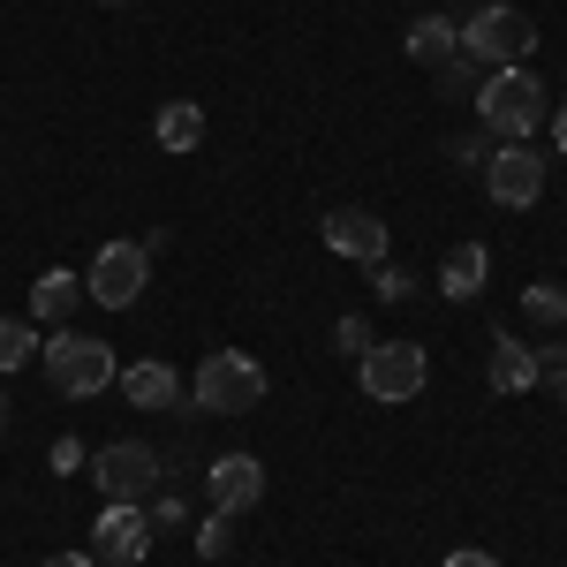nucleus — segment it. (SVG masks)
<instances>
[{"instance_id":"1","label":"nucleus","mask_w":567,"mask_h":567,"mask_svg":"<svg viewBox=\"0 0 567 567\" xmlns=\"http://www.w3.org/2000/svg\"><path fill=\"white\" fill-rule=\"evenodd\" d=\"M545 76L537 69H484V84H477V114H484V130L492 136H507V144H529V136L545 130Z\"/></svg>"},{"instance_id":"2","label":"nucleus","mask_w":567,"mask_h":567,"mask_svg":"<svg viewBox=\"0 0 567 567\" xmlns=\"http://www.w3.org/2000/svg\"><path fill=\"white\" fill-rule=\"evenodd\" d=\"M265 363L243 349H213L205 363H197V386H189V409H205V416H250L265 401Z\"/></svg>"},{"instance_id":"3","label":"nucleus","mask_w":567,"mask_h":567,"mask_svg":"<svg viewBox=\"0 0 567 567\" xmlns=\"http://www.w3.org/2000/svg\"><path fill=\"white\" fill-rule=\"evenodd\" d=\"M39 363H45V379H53V393H69V401H91V393L114 386V349L99 333L53 326V341H39Z\"/></svg>"},{"instance_id":"4","label":"nucleus","mask_w":567,"mask_h":567,"mask_svg":"<svg viewBox=\"0 0 567 567\" xmlns=\"http://www.w3.org/2000/svg\"><path fill=\"white\" fill-rule=\"evenodd\" d=\"M159 477H167V470H159V446H144V439H114V446L91 454V484H99V499H114V507L152 499Z\"/></svg>"},{"instance_id":"5","label":"nucleus","mask_w":567,"mask_h":567,"mask_svg":"<svg viewBox=\"0 0 567 567\" xmlns=\"http://www.w3.org/2000/svg\"><path fill=\"white\" fill-rule=\"evenodd\" d=\"M529 45H537V31H529L523 8H470L462 16V53L477 69H515Z\"/></svg>"},{"instance_id":"6","label":"nucleus","mask_w":567,"mask_h":567,"mask_svg":"<svg viewBox=\"0 0 567 567\" xmlns=\"http://www.w3.org/2000/svg\"><path fill=\"white\" fill-rule=\"evenodd\" d=\"M355 379H363V393L371 401H416L424 393V379H432V355L416 349V341H371L363 349V363H355Z\"/></svg>"},{"instance_id":"7","label":"nucleus","mask_w":567,"mask_h":567,"mask_svg":"<svg viewBox=\"0 0 567 567\" xmlns=\"http://www.w3.org/2000/svg\"><path fill=\"white\" fill-rule=\"evenodd\" d=\"M144 280H152V250H144V243H106L84 272V296L106 303V310H130L136 296H144Z\"/></svg>"},{"instance_id":"8","label":"nucleus","mask_w":567,"mask_h":567,"mask_svg":"<svg viewBox=\"0 0 567 567\" xmlns=\"http://www.w3.org/2000/svg\"><path fill=\"white\" fill-rule=\"evenodd\" d=\"M484 189H492V205L523 213V205L545 197V159H537L529 144H499V152L484 159Z\"/></svg>"},{"instance_id":"9","label":"nucleus","mask_w":567,"mask_h":567,"mask_svg":"<svg viewBox=\"0 0 567 567\" xmlns=\"http://www.w3.org/2000/svg\"><path fill=\"white\" fill-rule=\"evenodd\" d=\"M205 499H213V515H250L265 499V462L258 454H219L213 477H205Z\"/></svg>"},{"instance_id":"10","label":"nucleus","mask_w":567,"mask_h":567,"mask_svg":"<svg viewBox=\"0 0 567 567\" xmlns=\"http://www.w3.org/2000/svg\"><path fill=\"white\" fill-rule=\"evenodd\" d=\"M91 545H99V560L136 567L144 553H152V515H144V507H114V499H106V515L91 523Z\"/></svg>"},{"instance_id":"11","label":"nucleus","mask_w":567,"mask_h":567,"mask_svg":"<svg viewBox=\"0 0 567 567\" xmlns=\"http://www.w3.org/2000/svg\"><path fill=\"white\" fill-rule=\"evenodd\" d=\"M326 250H333V258H355V265H386V219L355 213V205L326 213Z\"/></svg>"},{"instance_id":"12","label":"nucleus","mask_w":567,"mask_h":567,"mask_svg":"<svg viewBox=\"0 0 567 567\" xmlns=\"http://www.w3.org/2000/svg\"><path fill=\"white\" fill-rule=\"evenodd\" d=\"M484 272H492V250H484V243H454L446 265H439V296H446V303H470L484 288Z\"/></svg>"},{"instance_id":"13","label":"nucleus","mask_w":567,"mask_h":567,"mask_svg":"<svg viewBox=\"0 0 567 567\" xmlns=\"http://www.w3.org/2000/svg\"><path fill=\"white\" fill-rule=\"evenodd\" d=\"M537 386V349L515 333H492V393H529Z\"/></svg>"},{"instance_id":"14","label":"nucleus","mask_w":567,"mask_h":567,"mask_svg":"<svg viewBox=\"0 0 567 567\" xmlns=\"http://www.w3.org/2000/svg\"><path fill=\"white\" fill-rule=\"evenodd\" d=\"M84 303V280L69 272V265H53V272H39L31 280V318H45V326H69V310Z\"/></svg>"},{"instance_id":"15","label":"nucleus","mask_w":567,"mask_h":567,"mask_svg":"<svg viewBox=\"0 0 567 567\" xmlns=\"http://www.w3.org/2000/svg\"><path fill=\"white\" fill-rule=\"evenodd\" d=\"M401 45H409V61L439 69V61H454V53H462V23H454V16H416Z\"/></svg>"},{"instance_id":"16","label":"nucleus","mask_w":567,"mask_h":567,"mask_svg":"<svg viewBox=\"0 0 567 567\" xmlns=\"http://www.w3.org/2000/svg\"><path fill=\"white\" fill-rule=\"evenodd\" d=\"M122 393H130L136 409H182V379L167 363H130L122 371Z\"/></svg>"},{"instance_id":"17","label":"nucleus","mask_w":567,"mask_h":567,"mask_svg":"<svg viewBox=\"0 0 567 567\" xmlns=\"http://www.w3.org/2000/svg\"><path fill=\"white\" fill-rule=\"evenodd\" d=\"M152 136H159L167 152H197V144H205V106H197V99H167L159 122H152Z\"/></svg>"},{"instance_id":"18","label":"nucleus","mask_w":567,"mask_h":567,"mask_svg":"<svg viewBox=\"0 0 567 567\" xmlns=\"http://www.w3.org/2000/svg\"><path fill=\"white\" fill-rule=\"evenodd\" d=\"M39 355V341H31V326L23 318H0V371H23Z\"/></svg>"},{"instance_id":"19","label":"nucleus","mask_w":567,"mask_h":567,"mask_svg":"<svg viewBox=\"0 0 567 567\" xmlns=\"http://www.w3.org/2000/svg\"><path fill=\"white\" fill-rule=\"evenodd\" d=\"M523 318H537V326H567V296L553 288V280H537V288H523Z\"/></svg>"},{"instance_id":"20","label":"nucleus","mask_w":567,"mask_h":567,"mask_svg":"<svg viewBox=\"0 0 567 567\" xmlns=\"http://www.w3.org/2000/svg\"><path fill=\"white\" fill-rule=\"evenodd\" d=\"M197 553H205V560H227V553H235V515H213V523L197 529Z\"/></svg>"},{"instance_id":"21","label":"nucleus","mask_w":567,"mask_h":567,"mask_svg":"<svg viewBox=\"0 0 567 567\" xmlns=\"http://www.w3.org/2000/svg\"><path fill=\"white\" fill-rule=\"evenodd\" d=\"M371 288H379V303H409V296H416V280H409L401 265H371Z\"/></svg>"},{"instance_id":"22","label":"nucleus","mask_w":567,"mask_h":567,"mask_svg":"<svg viewBox=\"0 0 567 567\" xmlns=\"http://www.w3.org/2000/svg\"><path fill=\"white\" fill-rule=\"evenodd\" d=\"M144 515H152V529H189V515H182L175 492H152V507H144Z\"/></svg>"},{"instance_id":"23","label":"nucleus","mask_w":567,"mask_h":567,"mask_svg":"<svg viewBox=\"0 0 567 567\" xmlns=\"http://www.w3.org/2000/svg\"><path fill=\"white\" fill-rule=\"evenodd\" d=\"M470 84H477V61H470V53L439 61V91H470Z\"/></svg>"},{"instance_id":"24","label":"nucleus","mask_w":567,"mask_h":567,"mask_svg":"<svg viewBox=\"0 0 567 567\" xmlns=\"http://www.w3.org/2000/svg\"><path fill=\"white\" fill-rule=\"evenodd\" d=\"M333 349H349V355H363V349H371V333H363V318H341V326H333Z\"/></svg>"},{"instance_id":"25","label":"nucleus","mask_w":567,"mask_h":567,"mask_svg":"<svg viewBox=\"0 0 567 567\" xmlns=\"http://www.w3.org/2000/svg\"><path fill=\"white\" fill-rule=\"evenodd\" d=\"M53 470L76 477V470H84V446H76V439H53Z\"/></svg>"},{"instance_id":"26","label":"nucleus","mask_w":567,"mask_h":567,"mask_svg":"<svg viewBox=\"0 0 567 567\" xmlns=\"http://www.w3.org/2000/svg\"><path fill=\"white\" fill-rule=\"evenodd\" d=\"M446 567H499L492 553H446Z\"/></svg>"},{"instance_id":"27","label":"nucleus","mask_w":567,"mask_h":567,"mask_svg":"<svg viewBox=\"0 0 567 567\" xmlns=\"http://www.w3.org/2000/svg\"><path fill=\"white\" fill-rule=\"evenodd\" d=\"M45 567H99V560H84V553H53Z\"/></svg>"},{"instance_id":"28","label":"nucleus","mask_w":567,"mask_h":567,"mask_svg":"<svg viewBox=\"0 0 567 567\" xmlns=\"http://www.w3.org/2000/svg\"><path fill=\"white\" fill-rule=\"evenodd\" d=\"M553 144H560V152H567V106H560V114H553Z\"/></svg>"},{"instance_id":"29","label":"nucleus","mask_w":567,"mask_h":567,"mask_svg":"<svg viewBox=\"0 0 567 567\" xmlns=\"http://www.w3.org/2000/svg\"><path fill=\"white\" fill-rule=\"evenodd\" d=\"M553 386H560V401H567V379H553Z\"/></svg>"},{"instance_id":"30","label":"nucleus","mask_w":567,"mask_h":567,"mask_svg":"<svg viewBox=\"0 0 567 567\" xmlns=\"http://www.w3.org/2000/svg\"><path fill=\"white\" fill-rule=\"evenodd\" d=\"M0 424H8V401H0Z\"/></svg>"}]
</instances>
